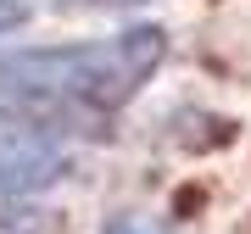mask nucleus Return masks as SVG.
I'll list each match as a JSON object with an SVG mask.
<instances>
[{
  "label": "nucleus",
  "instance_id": "1",
  "mask_svg": "<svg viewBox=\"0 0 251 234\" xmlns=\"http://www.w3.org/2000/svg\"><path fill=\"white\" fill-rule=\"evenodd\" d=\"M168 56L162 28H123L84 45H39L0 56V123H23L39 134H62L84 117H112L140 95Z\"/></svg>",
  "mask_w": 251,
  "mask_h": 234
},
{
  "label": "nucleus",
  "instance_id": "2",
  "mask_svg": "<svg viewBox=\"0 0 251 234\" xmlns=\"http://www.w3.org/2000/svg\"><path fill=\"white\" fill-rule=\"evenodd\" d=\"M62 167H67V151L56 145V134L28 128L23 140H17V134L0 140V201L45 189L50 179H62Z\"/></svg>",
  "mask_w": 251,
  "mask_h": 234
},
{
  "label": "nucleus",
  "instance_id": "3",
  "mask_svg": "<svg viewBox=\"0 0 251 234\" xmlns=\"http://www.w3.org/2000/svg\"><path fill=\"white\" fill-rule=\"evenodd\" d=\"M100 234H173V229L162 223V217H145V212H117Z\"/></svg>",
  "mask_w": 251,
  "mask_h": 234
},
{
  "label": "nucleus",
  "instance_id": "4",
  "mask_svg": "<svg viewBox=\"0 0 251 234\" xmlns=\"http://www.w3.org/2000/svg\"><path fill=\"white\" fill-rule=\"evenodd\" d=\"M23 23H28V6H23V0H0V34H17Z\"/></svg>",
  "mask_w": 251,
  "mask_h": 234
},
{
  "label": "nucleus",
  "instance_id": "5",
  "mask_svg": "<svg viewBox=\"0 0 251 234\" xmlns=\"http://www.w3.org/2000/svg\"><path fill=\"white\" fill-rule=\"evenodd\" d=\"M67 6H134V0H67Z\"/></svg>",
  "mask_w": 251,
  "mask_h": 234
}]
</instances>
